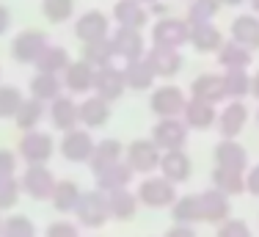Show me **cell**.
<instances>
[{"instance_id": "3957f363", "label": "cell", "mask_w": 259, "mask_h": 237, "mask_svg": "<svg viewBox=\"0 0 259 237\" xmlns=\"http://www.w3.org/2000/svg\"><path fill=\"white\" fill-rule=\"evenodd\" d=\"M138 202L149 210H160V207H171L177 202V185L168 182L165 177H146L138 185Z\"/></svg>"}, {"instance_id": "cb8c5ba5", "label": "cell", "mask_w": 259, "mask_h": 237, "mask_svg": "<svg viewBox=\"0 0 259 237\" xmlns=\"http://www.w3.org/2000/svg\"><path fill=\"white\" fill-rule=\"evenodd\" d=\"M188 45H193L199 53H218L221 45H224V33L212 22H196V25H190Z\"/></svg>"}, {"instance_id": "9f6ffc18", "label": "cell", "mask_w": 259, "mask_h": 237, "mask_svg": "<svg viewBox=\"0 0 259 237\" xmlns=\"http://www.w3.org/2000/svg\"><path fill=\"white\" fill-rule=\"evenodd\" d=\"M138 3H144V6H152V3H157V0H138Z\"/></svg>"}, {"instance_id": "60d3db41", "label": "cell", "mask_w": 259, "mask_h": 237, "mask_svg": "<svg viewBox=\"0 0 259 237\" xmlns=\"http://www.w3.org/2000/svg\"><path fill=\"white\" fill-rule=\"evenodd\" d=\"M221 0H190L188 6V22L196 25V22H212L221 11Z\"/></svg>"}, {"instance_id": "6da1fadb", "label": "cell", "mask_w": 259, "mask_h": 237, "mask_svg": "<svg viewBox=\"0 0 259 237\" xmlns=\"http://www.w3.org/2000/svg\"><path fill=\"white\" fill-rule=\"evenodd\" d=\"M190 39V22L180 17H160L152 25V45L155 47H168V50H182Z\"/></svg>"}, {"instance_id": "db71d44e", "label": "cell", "mask_w": 259, "mask_h": 237, "mask_svg": "<svg viewBox=\"0 0 259 237\" xmlns=\"http://www.w3.org/2000/svg\"><path fill=\"white\" fill-rule=\"evenodd\" d=\"M224 6H232V9H237V6H243V3H248V0H221Z\"/></svg>"}, {"instance_id": "4316f807", "label": "cell", "mask_w": 259, "mask_h": 237, "mask_svg": "<svg viewBox=\"0 0 259 237\" xmlns=\"http://www.w3.org/2000/svg\"><path fill=\"white\" fill-rule=\"evenodd\" d=\"M215 55H218V64L224 66V72H229V69H248L251 61H254V53H251L248 47L237 45V42H232V39L224 42Z\"/></svg>"}, {"instance_id": "8fae6325", "label": "cell", "mask_w": 259, "mask_h": 237, "mask_svg": "<svg viewBox=\"0 0 259 237\" xmlns=\"http://www.w3.org/2000/svg\"><path fill=\"white\" fill-rule=\"evenodd\" d=\"M127 91V80H124V69L108 64L102 69L94 72V94L102 97L105 102H116L121 94Z\"/></svg>"}, {"instance_id": "b9f144b4", "label": "cell", "mask_w": 259, "mask_h": 237, "mask_svg": "<svg viewBox=\"0 0 259 237\" xmlns=\"http://www.w3.org/2000/svg\"><path fill=\"white\" fill-rule=\"evenodd\" d=\"M0 237H36V226L28 215H9L3 221Z\"/></svg>"}, {"instance_id": "1f68e13d", "label": "cell", "mask_w": 259, "mask_h": 237, "mask_svg": "<svg viewBox=\"0 0 259 237\" xmlns=\"http://www.w3.org/2000/svg\"><path fill=\"white\" fill-rule=\"evenodd\" d=\"M212 188L221 190L224 196H240L245 193V171H234V168H212Z\"/></svg>"}, {"instance_id": "484cf974", "label": "cell", "mask_w": 259, "mask_h": 237, "mask_svg": "<svg viewBox=\"0 0 259 237\" xmlns=\"http://www.w3.org/2000/svg\"><path fill=\"white\" fill-rule=\"evenodd\" d=\"M190 97L193 99H204L209 105H218L224 102L226 94H224V80H221V74H199V77L190 83Z\"/></svg>"}, {"instance_id": "52a82bcc", "label": "cell", "mask_w": 259, "mask_h": 237, "mask_svg": "<svg viewBox=\"0 0 259 237\" xmlns=\"http://www.w3.org/2000/svg\"><path fill=\"white\" fill-rule=\"evenodd\" d=\"M160 157L163 152L152 143V138H138L124 149V163L133 168V174H152L155 168H160Z\"/></svg>"}, {"instance_id": "836d02e7", "label": "cell", "mask_w": 259, "mask_h": 237, "mask_svg": "<svg viewBox=\"0 0 259 237\" xmlns=\"http://www.w3.org/2000/svg\"><path fill=\"white\" fill-rule=\"evenodd\" d=\"M124 80H127V89L133 91H149L152 83H155V72L146 64V58H138L124 64Z\"/></svg>"}, {"instance_id": "d6986e66", "label": "cell", "mask_w": 259, "mask_h": 237, "mask_svg": "<svg viewBox=\"0 0 259 237\" xmlns=\"http://www.w3.org/2000/svg\"><path fill=\"white\" fill-rule=\"evenodd\" d=\"M190 171H193V163H190V157L182 149L163 152V157H160V177H165L168 182L180 185V182H188L190 179Z\"/></svg>"}, {"instance_id": "680465c9", "label": "cell", "mask_w": 259, "mask_h": 237, "mask_svg": "<svg viewBox=\"0 0 259 237\" xmlns=\"http://www.w3.org/2000/svg\"><path fill=\"white\" fill-rule=\"evenodd\" d=\"M256 122H259V113H256Z\"/></svg>"}, {"instance_id": "ee69618b", "label": "cell", "mask_w": 259, "mask_h": 237, "mask_svg": "<svg viewBox=\"0 0 259 237\" xmlns=\"http://www.w3.org/2000/svg\"><path fill=\"white\" fill-rule=\"evenodd\" d=\"M20 179L17 177H9V179H0V213L3 210H11L20 199Z\"/></svg>"}, {"instance_id": "bcb514c9", "label": "cell", "mask_w": 259, "mask_h": 237, "mask_svg": "<svg viewBox=\"0 0 259 237\" xmlns=\"http://www.w3.org/2000/svg\"><path fill=\"white\" fill-rule=\"evenodd\" d=\"M45 237H80V229H77V223H72V221H53L50 226H47Z\"/></svg>"}, {"instance_id": "4fadbf2b", "label": "cell", "mask_w": 259, "mask_h": 237, "mask_svg": "<svg viewBox=\"0 0 259 237\" xmlns=\"http://www.w3.org/2000/svg\"><path fill=\"white\" fill-rule=\"evenodd\" d=\"M94 138L89 135V130H69V133H64V141H61V154H64V160H69V163H89L91 160V152H94Z\"/></svg>"}, {"instance_id": "f907efd6", "label": "cell", "mask_w": 259, "mask_h": 237, "mask_svg": "<svg viewBox=\"0 0 259 237\" xmlns=\"http://www.w3.org/2000/svg\"><path fill=\"white\" fill-rule=\"evenodd\" d=\"M9 28H11V11L6 9L3 3H0V36H3Z\"/></svg>"}, {"instance_id": "74e56055", "label": "cell", "mask_w": 259, "mask_h": 237, "mask_svg": "<svg viewBox=\"0 0 259 237\" xmlns=\"http://www.w3.org/2000/svg\"><path fill=\"white\" fill-rule=\"evenodd\" d=\"M80 58H83L89 66H94V69H102V66L113 64L116 53H113V45H110V36H108V39L83 45V55H80Z\"/></svg>"}, {"instance_id": "2e32d148", "label": "cell", "mask_w": 259, "mask_h": 237, "mask_svg": "<svg viewBox=\"0 0 259 237\" xmlns=\"http://www.w3.org/2000/svg\"><path fill=\"white\" fill-rule=\"evenodd\" d=\"M199 204H201V221L204 223H215L218 226V223H224L232 215L229 196H224V193L215 190V188L199 193Z\"/></svg>"}, {"instance_id": "9a60e30c", "label": "cell", "mask_w": 259, "mask_h": 237, "mask_svg": "<svg viewBox=\"0 0 259 237\" xmlns=\"http://www.w3.org/2000/svg\"><path fill=\"white\" fill-rule=\"evenodd\" d=\"M146 64L152 66L155 77H174L177 72L182 69V53L180 50H168V47H155L146 50Z\"/></svg>"}, {"instance_id": "7a4b0ae2", "label": "cell", "mask_w": 259, "mask_h": 237, "mask_svg": "<svg viewBox=\"0 0 259 237\" xmlns=\"http://www.w3.org/2000/svg\"><path fill=\"white\" fill-rule=\"evenodd\" d=\"M75 215H77V223L85 229H100L105 221L110 218V210H108V193H102L100 188L94 190H85L80 196L77 207H75Z\"/></svg>"}, {"instance_id": "4dcf8cb0", "label": "cell", "mask_w": 259, "mask_h": 237, "mask_svg": "<svg viewBox=\"0 0 259 237\" xmlns=\"http://www.w3.org/2000/svg\"><path fill=\"white\" fill-rule=\"evenodd\" d=\"M224 80V94L229 102H243L245 97H251V74L248 69H229L221 74Z\"/></svg>"}, {"instance_id": "f35d334b", "label": "cell", "mask_w": 259, "mask_h": 237, "mask_svg": "<svg viewBox=\"0 0 259 237\" xmlns=\"http://www.w3.org/2000/svg\"><path fill=\"white\" fill-rule=\"evenodd\" d=\"M41 116H45V102L28 97V99H22V105H20V110H17L14 122H17V127H20L22 133H28V130H36V127H39Z\"/></svg>"}, {"instance_id": "9c48e42d", "label": "cell", "mask_w": 259, "mask_h": 237, "mask_svg": "<svg viewBox=\"0 0 259 237\" xmlns=\"http://www.w3.org/2000/svg\"><path fill=\"white\" fill-rule=\"evenodd\" d=\"M152 143L160 152H174L188 143V124L182 118H160L152 130Z\"/></svg>"}, {"instance_id": "8d00e7d4", "label": "cell", "mask_w": 259, "mask_h": 237, "mask_svg": "<svg viewBox=\"0 0 259 237\" xmlns=\"http://www.w3.org/2000/svg\"><path fill=\"white\" fill-rule=\"evenodd\" d=\"M69 53H66V47H58V45H47V50L39 55V61H36V69L45 72V74H64V69L69 66Z\"/></svg>"}, {"instance_id": "ac0fdd59", "label": "cell", "mask_w": 259, "mask_h": 237, "mask_svg": "<svg viewBox=\"0 0 259 237\" xmlns=\"http://www.w3.org/2000/svg\"><path fill=\"white\" fill-rule=\"evenodd\" d=\"M94 66H89L83 58L80 61H69V66L64 69V80L61 83L66 86L69 94H89L94 91Z\"/></svg>"}, {"instance_id": "d4e9b609", "label": "cell", "mask_w": 259, "mask_h": 237, "mask_svg": "<svg viewBox=\"0 0 259 237\" xmlns=\"http://www.w3.org/2000/svg\"><path fill=\"white\" fill-rule=\"evenodd\" d=\"M94 179H97V188H100L102 193H110V190L127 188L130 179H133V168H130L124 160H119V163H110L108 168L97 171Z\"/></svg>"}, {"instance_id": "7bdbcfd3", "label": "cell", "mask_w": 259, "mask_h": 237, "mask_svg": "<svg viewBox=\"0 0 259 237\" xmlns=\"http://www.w3.org/2000/svg\"><path fill=\"white\" fill-rule=\"evenodd\" d=\"M22 99L25 97L17 86H0V118H14Z\"/></svg>"}, {"instance_id": "11a10c76", "label": "cell", "mask_w": 259, "mask_h": 237, "mask_svg": "<svg viewBox=\"0 0 259 237\" xmlns=\"http://www.w3.org/2000/svg\"><path fill=\"white\" fill-rule=\"evenodd\" d=\"M248 3H251V9H254V14L259 17V0H248Z\"/></svg>"}, {"instance_id": "c3c4849f", "label": "cell", "mask_w": 259, "mask_h": 237, "mask_svg": "<svg viewBox=\"0 0 259 237\" xmlns=\"http://www.w3.org/2000/svg\"><path fill=\"white\" fill-rule=\"evenodd\" d=\"M245 190H248L251 196H259V166H254L245 174Z\"/></svg>"}, {"instance_id": "e0dca14e", "label": "cell", "mask_w": 259, "mask_h": 237, "mask_svg": "<svg viewBox=\"0 0 259 237\" xmlns=\"http://www.w3.org/2000/svg\"><path fill=\"white\" fill-rule=\"evenodd\" d=\"M113 22L119 28H133V30H144L149 22V9L138 0H116L113 6Z\"/></svg>"}, {"instance_id": "816d5d0a", "label": "cell", "mask_w": 259, "mask_h": 237, "mask_svg": "<svg viewBox=\"0 0 259 237\" xmlns=\"http://www.w3.org/2000/svg\"><path fill=\"white\" fill-rule=\"evenodd\" d=\"M149 9V14H155V17H168V6L163 3V0H157V3H152V6H146Z\"/></svg>"}, {"instance_id": "f1b7e54d", "label": "cell", "mask_w": 259, "mask_h": 237, "mask_svg": "<svg viewBox=\"0 0 259 237\" xmlns=\"http://www.w3.org/2000/svg\"><path fill=\"white\" fill-rule=\"evenodd\" d=\"M110 118V102H105L102 97H85L80 102V124H85V130L102 127Z\"/></svg>"}, {"instance_id": "603a6c76", "label": "cell", "mask_w": 259, "mask_h": 237, "mask_svg": "<svg viewBox=\"0 0 259 237\" xmlns=\"http://www.w3.org/2000/svg\"><path fill=\"white\" fill-rule=\"evenodd\" d=\"M229 36H232V42H237V45L248 47L251 53H254L259 47V17L256 14L234 17L232 25H229Z\"/></svg>"}, {"instance_id": "6f0895ef", "label": "cell", "mask_w": 259, "mask_h": 237, "mask_svg": "<svg viewBox=\"0 0 259 237\" xmlns=\"http://www.w3.org/2000/svg\"><path fill=\"white\" fill-rule=\"evenodd\" d=\"M0 232H3V218H0Z\"/></svg>"}, {"instance_id": "ab89813d", "label": "cell", "mask_w": 259, "mask_h": 237, "mask_svg": "<svg viewBox=\"0 0 259 237\" xmlns=\"http://www.w3.org/2000/svg\"><path fill=\"white\" fill-rule=\"evenodd\" d=\"M41 14L47 22L61 25L75 17V0H41Z\"/></svg>"}, {"instance_id": "7c38bea8", "label": "cell", "mask_w": 259, "mask_h": 237, "mask_svg": "<svg viewBox=\"0 0 259 237\" xmlns=\"http://www.w3.org/2000/svg\"><path fill=\"white\" fill-rule=\"evenodd\" d=\"M75 36L83 42V45L108 39V36H110V20H108V14H102V11H97V9L80 14L77 20H75Z\"/></svg>"}, {"instance_id": "277c9868", "label": "cell", "mask_w": 259, "mask_h": 237, "mask_svg": "<svg viewBox=\"0 0 259 237\" xmlns=\"http://www.w3.org/2000/svg\"><path fill=\"white\" fill-rule=\"evenodd\" d=\"M47 33L45 30H36V28H28V30H20V33L11 39V58L17 64H36L39 55L47 50Z\"/></svg>"}, {"instance_id": "ffe728a7", "label": "cell", "mask_w": 259, "mask_h": 237, "mask_svg": "<svg viewBox=\"0 0 259 237\" xmlns=\"http://www.w3.org/2000/svg\"><path fill=\"white\" fill-rule=\"evenodd\" d=\"M212 160H215V166H221V168H234V171H245V168H248V152H245L234 138H224L221 143H215Z\"/></svg>"}, {"instance_id": "7402d4cb", "label": "cell", "mask_w": 259, "mask_h": 237, "mask_svg": "<svg viewBox=\"0 0 259 237\" xmlns=\"http://www.w3.org/2000/svg\"><path fill=\"white\" fill-rule=\"evenodd\" d=\"M245 122H248V108L245 102H226V108L218 113V133L224 138H237L243 133Z\"/></svg>"}, {"instance_id": "f6af8a7d", "label": "cell", "mask_w": 259, "mask_h": 237, "mask_svg": "<svg viewBox=\"0 0 259 237\" xmlns=\"http://www.w3.org/2000/svg\"><path fill=\"white\" fill-rule=\"evenodd\" d=\"M215 237H251V229H248V223L240 221V218H226L224 223H218Z\"/></svg>"}, {"instance_id": "ba28073f", "label": "cell", "mask_w": 259, "mask_h": 237, "mask_svg": "<svg viewBox=\"0 0 259 237\" xmlns=\"http://www.w3.org/2000/svg\"><path fill=\"white\" fill-rule=\"evenodd\" d=\"M55 182H58V179H55V174L47 166H25V171H22V177H20L22 193H28L36 202L50 199L53 190H55Z\"/></svg>"}, {"instance_id": "f5cc1de1", "label": "cell", "mask_w": 259, "mask_h": 237, "mask_svg": "<svg viewBox=\"0 0 259 237\" xmlns=\"http://www.w3.org/2000/svg\"><path fill=\"white\" fill-rule=\"evenodd\" d=\"M251 97H256V99H259V72H256V74H251Z\"/></svg>"}, {"instance_id": "83f0119b", "label": "cell", "mask_w": 259, "mask_h": 237, "mask_svg": "<svg viewBox=\"0 0 259 237\" xmlns=\"http://www.w3.org/2000/svg\"><path fill=\"white\" fill-rule=\"evenodd\" d=\"M124 157V146H121V141L116 138H105V141H97L94 143V152H91V171H102V168H108L110 163H119V160Z\"/></svg>"}, {"instance_id": "e575fe53", "label": "cell", "mask_w": 259, "mask_h": 237, "mask_svg": "<svg viewBox=\"0 0 259 237\" xmlns=\"http://www.w3.org/2000/svg\"><path fill=\"white\" fill-rule=\"evenodd\" d=\"M61 74H45V72H36V77L30 80V97L39 99V102H53V99L61 97Z\"/></svg>"}, {"instance_id": "f546056e", "label": "cell", "mask_w": 259, "mask_h": 237, "mask_svg": "<svg viewBox=\"0 0 259 237\" xmlns=\"http://www.w3.org/2000/svg\"><path fill=\"white\" fill-rule=\"evenodd\" d=\"M138 204H141L138 196L130 193V188H119L108 193V210H110V218H116V221H130L138 213Z\"/></svg>"}, {"instance_id": "d590c367", "label": "cell", "mask_w": 259, "mask_h": 237, "mask_svg": "<svg viewBox=\"0 0 259 237\" xmlns=\"http://www.w3.org/2000/svg\"><path fill=\"white\" fill-rule=\"evenodd\" d=\"M171 218L174 223H182V226H193V223L201 221V204L199 196H177V202L171 204Z\"/></svg>"}, {"instance_id": "d6a6232c", "label": "cell", "mask_w": 259, "mask_h": 237, "mask_svg": "<svg viewBox=\"0 0 259 237\" xmlns=\"http://www.w3.org/2000/svg\"><path fill=\"white\" fill-rule=\"evenodd\" d=\"M80 196H83V190L77 188V182H72V179H61V182H55V190H53L50 202H53V207L58 210L61 215H66V213H75Z\"/></svg>"}, {"instance_id": "8992f818", "label": "cell", "mask_w": 259, "mask_h": 237, "mask_svg": "<svg viewBox=\"0 0 259 237\" xmlns=\"http://www.w3.org/2000/svg\"><path fill=\"white\" fill-rule=\"evenodd\" d=\"M185 105H188V97H185V91L180 86H160L149 97L152 113L160 118H182Z\"/></svg>"}, {"instance_id": "7dc6e473", "label": "cell", "mask_w": 259, "mask_h": 237, "mask_svg": "<svg viewBox=\"0 0 259 237\" xmlns=\"http://www.w3.org/2000/svg\"><path fill=\"white\" fill-rule=\"evenodd\" d=\"M17 174V154L11 149H0V179H9Z\"/></svg>"}, {"instance_id": "681fc988", "label": "cell", "mask_w": 259, "mask_h": 237, "mask_svg": "<svg viewBox=\"0 0 259 237\" xmlns=\"http://www.w3.org/2000/svg\"><path fill=\"white\" fill-rule=\"evenodd\" d=\"M165 237H196V232L190 226H182V223H174V226L165 232Z\"/></svg>"}, {"instance_id": "5bb4252c", "label": "cell", "mask_w": 259, "mask_h": 237, "mask_svg": "<svg viewBox=\"0 0 259 237\" xmlns=\"http://www.w3.org/2000/svg\"><path fill=\"white\" fill-rule=\"evenodd\" d=\"M47 113H50L53 127L61 130V133H69V130L80 127V102H75L72 97L61 94L58 99H53Z\"/></svg>"}, {"instance_id": "30bf717a", "label": "cell", "mask_w": 259, "mask_h": 237, "mask_svg": "<svg viewBox=\"0 0 259 237\" xmlns=\"http://www.w3.org/2000/svg\"><path fill=\"white\" fill-rule=\"evenodd\" d=\"M110 45H113L116 58H124V64L138 61L146 55L144 33H141V30H133V28H116L113 33H110Z\"/></svg>"}, {"instance_id": "44dd1931", "label": "cell", "mask_w": 259, "mask_h": 237, "mask_svg": "<svg viewBox=\"0 0 259 237\" xmlns=\"http://www.w3.org/2000/svg\"><path fill=\"white\" fill-rule=\"evenodd\" d=\"M182 122L188 124V130H209L218 122V110H215V105L204 102V99L190 97L185 110H182Z\"/></svg>"}, {"instance_id": "5b68a950", "label": "cell", "mask_w": 259, "mask_h": 237, "mask_svg": "<svg viewBox=\"0 0 259 237\" xmlns=\"http://www.w3.org/2000/svg\"><path fill=\"white\" fill-rule=\"evenodd\" d=\"M55 152V141L50 133H41V130H28L20 138V157L28 166H45Z\"/></svg>"}]
</instances>
